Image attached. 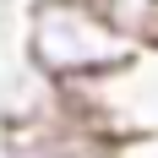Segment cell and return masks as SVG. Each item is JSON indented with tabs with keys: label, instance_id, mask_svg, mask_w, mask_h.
Instances as JSON below:
<instances>
[{
	"label": "cell",
	"instance_id": "6da1fadb",
	"mask_svg": "<svg viewBox=\"0 0 158 158\" xmlns=\"http://www.w3.org/2000/svg\"><path fill=\"white\" fill-rule=\"evenodd\" d=\"M131 49L136 38L104 11V0H33L27 6V60L60 87L114 71Z\"/></svg>",
	"mask_w": 158,
	"mask_h": 158
},
{
	"label": "cell",
	"instance_id": "7a4b0ae2",
	"mask_svg": "<svg viewBox=\"0 0 158 158\" xmlns=\"http://www.w3.org/2000/svg\"><path fill=\"white\" fill-rule=\"evenodd\" d=\"M65 104L82 120H93L104 136H153L158 131V44H136L114 71L65 87Z\"/></svg>",
	"mask_w": 158,
	"mask_h": 158
},
{
	"label": "cell",
	"instance_id": "3957f363",
	"mask_svg": "<svg viewBox=\"0 0 158 158\" xmlns=\"http://www.w3.org/2000/svg\"><path fill=\"white\" fill-rule=\"evenodd\" d=\"M104 153H109V136L93 120H82L71 104L27 126H0V158H104Z\"/></svg>",
	"mask_w": 158,
	"mask_h": 158
},
{
	"label": "cell",
	"instance_id": "277c9868",
	"mask_svg": "<svg viewBox=\"0 0 158 158\" xmlns=\"http://www.w3.org/2000/svg\"><path fill=\"white\" fill-rule=\"evenodd\" d=\"M104 158H158V131L153 136H109Z\"/></svg>",
	"mask_w": 158,
	"mask_h": 158
}]
</instances>
